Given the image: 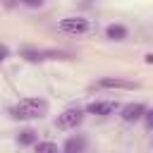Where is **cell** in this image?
Here are the masks:
<instances>
[{
    "label": "cell",
    "mask_w": 153,
    "mask_h": 153,
    "mask_svg": "<svg viewBox=\"0 0 153 153\" xmlns=\"http://www.w3.org/2000/svg\"><path fill=\"white\" fill-rule=\"evenodd\" d=\"M45 110H48V103L43 98H22L10 110V115L14 120H38L45 115Z\"/></svg>",
    "instance_id": "6da1fadb"
},
{
    "label": "cell",
    "mask_w": 153,
    "mask_h": 153,
    "mask_svg": "<svg viewBox=\"0 0 153 153\" xmlns=\"http://www.w3.org/2000/svg\"><path fill=\"white\" fill-rule=\"evenodd\" d=\"M143 60H146V65H153V53H148V55H146Z\"/></svg>",
    "instance_id": "9a60e30c"
},
{
    "label": "cell",
    "mask_w": 153,
    "mask_h": 153,
    "mask_svg": "<svg viewBox=\"0 0 153 153\" xmlns=\"http://www.w3.org/2000/svg\"><path fill=\"white\" fill-rule=\"evenodd\" d=\"M36 153H57V146L53 141H36Z\"/></svg>",
    "instance_id": "8fae6325"
},
{
    "label": "cell",
    "mask_w": 153,
    "mask_h": 153,
    "mask_svg": "<svg viewBox=\"0 0 153 153\" xmlns=\"http://www.w3.org/2000/svg\"><path fill=\"white\" fill-rule=\"evenodd\" d=\"M45 0H22V5H26V7H41Z\"/></svg>",
    "instance_id": "4fadbf2b"
},
{
    "label": "cell",
    "mask_w": 153,
    "mask_h": 153,
    "mask_svg": "<svg viewBox=\"0 0 153 153\" xmlns=\"http://www.w3.org/2000/svg\"><path fill=\"white\" fill-rule=\"evenodd\" d=\"M117 108H120L117 100H96V103L86 105V112H88V115H98V117H108V115H112Z\"/></svg>",
    "instance_id": "8992f818"
},
{
    "label": "cell",
    "mask_w": 153,
    "mask_h": 153,
    "mask_svg": "<svg viewBox=\"0 0 153 153\" xmlns=\"http://www.w3.org/2000/svg\"><path fill=\"white\" fill-rule=\"evenodd\" d=\"M17 141H19V146H33L36 143V131L33 129H22L17 134Z\"/></svg>",
    "instance_id": "30bf717a"
},
{
    "label": "cell",
    "mask_w": 153,
    "mask_h": 153,
    "mask_svg": "<svg viewBox=\"0 0 153 153\" xmlns=\"http://www.w3.org/2000/svg\"><path fill=\"white\" fill-rule=\"evenodd\" d=\"M105 36H108L110 41H124V38H127V26H122V24H110V26L105 29Z\"/></svg>",
    "instance_id": "9c48e42d"
},
{
    "label": "cell",
    "mask_w": 153,
    "mask_h": 153,
    "mask_svg": "<svg viewBox=\"0 0 153 153\" xmlns=\"http://www.w3.org/2000/svg\"><path fill=\"white\" fill-rule=\"evenodd\" d=\"M22 57H26L29 62H41V60H57V57H69V53L65 50H36V48H24Z\"/></svg>",
    "instance_id": "277c9868"
},
{
    "label": "cell",
    "mask_w": 153,
    "mask_h": 153,
    "mask_svg": "<svg viewBox=\"0 0 153 153\" xmlns=\"http://www.w3.org/2000/svg\"><path fill=\"white\" fill-rule=\"evenodd\" d=\"M98 88H124V91H134L139 88L136 81H129V79H122V76H103L96 81Z\"/></svg>",
    "instance_id": "5b68a950"
},
{
    "label": "cell",
    "mask_w": 153,
    "mask_h": 153,
    "mask_svg": "<svg viewBox=\"0 0 153 153\" xmlns=\"http://www.w3.org/2000/svg\"><path fill=\"white\" fill-rule=\"evenodd\" d=\"M143 120H146V124L153 129V110H146V115H143Z\"/></svg>",
    "instance_id": "5bb4252c"
},
{
    "label": "cell",
    "mask_w": 153,
    "mask_h": 153,
    "mask_svg": "<svg viewBox=\"0 0 153 153\" xmlns=\"http://www.w3.org/2000/svg\"><path fill=\"white\" fill-rule=\"evenodd\" d=\"M57 26H60L62 33H69V36H84V33H88L91 22H88L86 17H65V19H60Z\"/></svg>",
    "instance_id": "7a4b0ae2"
},
{
    "label": "cell",
    "mask_w": 153,
    "mask_h": 153,
    "mask_svg": "<svg viewBox=\"0 0 153 153\" xmlns=\"http://www.w3.org/2000/svg\"><path fill=\"white\" fill-rule=\"evenodd\" d=\"M81 122H84V110H79V108H69V110H65V112L57 115L55 127H57V129H76Z\"/></svg>",
    "instance_id": "3957f363"
},
{
    "label": "cell",
    "mask_w": 153,
    "mask_h": 153,
    "mask_svg": "<svg viewBox=\"0 0 153 153\" xmlns=\"http://www.w3.org/2000/svg\"><path fill=\"white\" fill-rule=\"evenodd\" d=\"M7 57H10V48H7L5 43H0V62H5Z\"/></svg>",
    "instance_id": "7c38bea8"
},
{
    "label": "cell",
    "mask_w": 153,
    "mask_h": 153,
    "mask_svg": "<svg viewBox=\"0 0 153 153\" xmlns=\"http://www.w3.org/2000/svg\"><path fill=\"white\" fill-rule=\"evenodd\" d=\"M143 115H146V105L143 103H129V105H124L120 110V117L124 122H139V120H143Z\"/></svg>",
    "instance_id": "52a82bcc"
},
{
    "label": "cell",
    "mask_w": 153,
    "mask_h": 153,
    "mask_svg": "<svg viewBox=\"0 0 153 153\" xmlns=\"http://www.w3.org/2000/svg\"><path fill=\"white\" fill-rule=\"evenodd\" d=\"M86 148V136L84 134H74L65 141V153H84Z\"/></svg>",
    "instance_id": "ba28073f"
}]
</instances>
